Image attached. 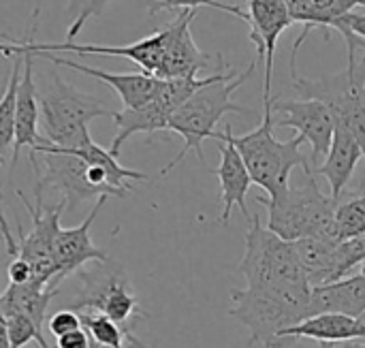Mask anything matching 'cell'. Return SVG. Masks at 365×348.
Returning <instances> with one entry per match:
<instances>
[{"label": "cell", "instance_id": "obj_21", "mask_svg": "<svg viewBox=\"0 0 365 348\" xmlns=\"http://www.w3.org/2000/svg\"><path fill=\"white\" fill-rule=\"evenodd\" d=\"M287 344L293 340H317V342H329V344H342L349 340H357V321L346 314H312L304 319L302 323L289 327L280 336Z\"/></svg>", "mask_w": 365, "mask_h": 348}, {"label": "cell", "instance_id": "obj_19", "mask_svg": "<svg viewBox=\"0 0 365 348\" xmlns=\"http://www.w3.org/2000/svg\"><path fill=\"white\" fill-rule=\"evenodd\" d=\"M365 310V276L355 274L342 280L312 287L310 293V317L334 312L357 319Z\"/></svg>", "mask_w": 365, "mask_h": 348}, {"label": "cell", "instance_id": "obj_8", "mask_svg": "<svg viewBox=\"0 0 365 348\" xmlns=\"http://www.w3.org/2000/svg\"><path fill=\"white\" fill-rule=\"evenodd\" d=\"M357 60L349 62V66L342 73L321 77V79H308L293 75V86L304 98H317L323 101L338 124H342L361 145L365 156V103L359 90L357 79Z\"/></svg>", "mask_w": 365, "mask_h": 348}, {"label": "cell", "instance_id": "obj_13", "mask_svg": "<svg viewBox=\"0 0 365 348\" xmlns=\"http://www.w3.org/2000/svg\"><path fill=\"white\" fill-rule=\"evenodd\" d=\"M109 197H101L96 199L92 212L86 216L83 222H79L73 229H60L56 244H53V263H56V278L51 280L49 287L60 289V285L75 276L79 270H83L86 265L94 263V261H109V257L92 242L90 237V229L96 220V216L101 214L103 205L107 203Z\"/></svg>", "mask_w": 365, "mask_h": 348}, {"label": "cell", "instance_id": "obj_26", "mask_svg": "<svg viewBox=\"0 0 365 348\" xmlns=\"http://www.w3.org/2000/svg\"><path fill=\"white\" fill-rule=\"evenodd\" d=\"M336 227L340 242L349 237H357L365 233V193L357 195L344 203H338L336 210Z\"/></svg>", "mask_w": 365, "mask_h": 348}, {"label": "cell", "instance_id": "obj_14", "mask_svg": "<svg viewBox=\"0 0 365 348\" xmlns=\"http://www.w3.org/2000/svg\"><path fill=\"white\" fill-rule=\"evenodd\" d=\"M291 15L284 0H248V26L250 41L257 45V60L265 66V92L263 101L272 98L274 56L280 34L291 26Z\"/></svg>", "mask_w": 365, "mask_h": 348}, {"label": "cell", "instance_id": "obj_15", "mask_svg": "<svg viewBox=\"0 0 365 348\" xmlns=\"http://www.w3.org/2000/svg\"><path fill=\"white\" fill-rule=\"evenodd\" d=\"M197 11L186 9L167 26V49L163 64L156 73L158 79H182V77H199V71L205 68L212 56L203 53L190 32V24Z\"/></svg>", "mask_w": 365, "mask_h": 348}, {"label": "cell", "instance_id": "obj_32", "mask_svg": "<svg viewBox=\"0 0 365 348\" xmlns=\"http://www.w3.org/2000/svg\"><path fill=\"white\" fill-rule=\"evenodd\" d=\"M9 282L11 285H26V282H32V267L28 261H24L21 257H15L11 263H9Z\"/></svg>", "mask_w": 365, "mask_h": 348}, {"label": "cell", "instance_id": "obj_34", "mask_svg": "<svg viewBox=\"0 0 365 348\" xmlns=\"http://www.w3.org/2000/svg\"><path fill=\"white\" fill-rule=\"evenodd\" d=\"M0 235H2V240H4V244H6V252H9L11 257H17L19 246H17V242H15L13 233H11V227H9V222H6V218H4L2 203H0Z\"/></svg>", "mask_w": 365, "mask_h": 348}, {"label": "cell", "instance_id": "obj_30", "mask_svg": "<svg viewBox=\"0 0 365 348\" xmlns=\"http://www.w3.org/2000/svg\"><path fill=\"white\" fill-rule=\"evenodd\" d=\"M109 2H111V0H83L81 6H79V11H77V15H75V19H73L71 26H68V41H73V39L83 30V26H86L88 19L101 15Z\"/></svg>", "mask_w": 365, "mask_h": 348}, {"label": "cell", "instance_id": "obj_11", "mask_svg": "<svg viewBox=\"0 0 365 348\" xmlns=\"http://www.w3.org/2000/svg\"><path fill=\"white\" fill-rule=\"evenodd\" d=\"M38 24V6L32 9L30 15V28L24 34V43L26 47L32 51V56L38 53H53V51H73L79 56H109V58H126L135 64H139L145 73L156 75L163 58H165V49H167V28L156 30L152 36H145L137 43L130 45H122V47H109V45H75L73 41L66 43H36L34 41V30Z\"/></svg>", "mask_w": 365, "mask_h": 348}, {"label": "cell", "instance_id": "obj_17", "mask_svg": "<svg viewBox=\"0 0 365 348\" xmlns=\"http://www.w3.org/2000/svg\"><path fill=\"white\" fill-rule=\"evenodd\" d=\"M38 56L47 58L51 64L68 66L77 73H83V75H90L94 79L105 81L109 88L115 90L124 109H135V107L150 103L158 90V86H160V79L152 73H107V71H101V68H94V66L68 60V58H58L53 53H38Z\"/></svg>", "mask_w": 365, "mask_h": 348}, {"label": "cell", "instance_id": "obj_16", "mask_svg": "<svg viewBox=\"0 0 365 348\" xmlns=\"http://www.w3.org/2000/svg\"><path fill=\"white\" fill-rule=\"evenodd\" d=\"M218 141H222V145H220V165H218V169H214V173L220 180V203H222L218 220H220V225H229L233 208H240L244 218L250 220L252 214L248 212L246 195L250 190L252 178H250V173L246 169V163H244L242 154L233 145L227 128H225V133L218 135Z\"/></svg>", "mask_w": 365, "mask_h": 348}, {"label": "cell", "instance_id": "obj_43", "mask_svg": "<svg viewBox=\"0 0 365 348\" xmlns=\"http://www.w3.org/2000/svg\"><path fill=\"white\" fill-rule=\"evenodd\" d=\"M357 4H361V6H365V0H357Z\"/></svg>", "mask_w": 365, "mask_h": 348}, {"label": "cell", "instance_id": "obj_29", "mask_svg": "<svg viewBox=\"0 0 365 348\" xmlns=\"http://www.w3.org/2000/svg\"><path fill=\"white\" fill-rule=\"evenodd\" d=\"M79 327H83L81 325V314L77 310H71V308L60 310V312L51 314L45 321V334L56 338V340L71 334V332H75V329H79Z\"/></svg>", "mask_w": 365, "mask_h": 348}, {"label": "cell", "instance_id": "obj_23", "mask_svg": "<svg viewBox=\"0 0 365 348\" xmlns=\"http://www.w3.org/2000/svg\"><path fill=\"white\" fill-rule=\"evenodd\" d=\"M295 252L302 261V267L308 276L310 287H321L336 282L334 276V252L336 244L319 237H302L293 242Z\"/></svg>", "mask_w": 365, "mask_h": 348}, {"label": "cell", "instance_id": "obj_31", "mask_svg": "<svg viewBox=\"0 0 365 348\" xmlns=\"http://www.w3.org/2000/svg\"><path fill=\"white\" fill-rule=\"evenodd\" d=\"M284 2H287L291 21H297V24H302V26H308L317 0H284Z\"/></svg>", "mask_w": 365, "mask_h": 348}, {"label": "cell", "instance_id": "obj_6", "mask_svg": "<svg viewBox=\"0 0 365 348\" xmlns=\"http://www.w3.org/2000/svg\"><path fill=\"white\" fill-rule=\"evenodd\" d=\"M79 291L71 302V310L101 312L133 334L137 321L148 319L139 308V300L120 263L94 261L90 270H79Z\"/></svg>", "mask_w": 365, "mask_h": 348}, {"label": "cell", "instance_id": "obj_42", "mask_svg": "<svg viewBox=\"0 0 365 348\" xmlns=\"http://www.w3.org/2000/svg\"><path fill=\"white\" fill-rule=\"evenodd\" d=\"M321 348H336V344H329V342H321Z\"/></svg>", "mask_w": 365, "mask_h": 348}, {"label": "cell", "instance_id": "obj_37", "mask_svg": "<svg viewBox=\"0 0 365 348\" xmlns=\"http://www.w3.org/2000/svg\"><path fill=\"white\" fill-rule=\"evenodd\" d=\"M355 71H357V79H359V90H361V98H364V103H365V53H364V58H361V60L357 62Z\"/></svg>", "mask_w": 365, "mask_h": 348}, {"label": "cell", "instance_id": "obj_33", "mask_svg": "<svg viewBox=\"0 0 365 348\" xmlns=\"http://www.w3.org/2000/svg\"><path fill=\"white\" fill-rule=\"evenodd\" d=\"M56 348H90V336L83 327L56 340Z\"/></svg>", "mask_w": 365, "mask_h": 348}, {"label": "cell", "instance_id": "obj_7", "mask_svg": "<svg viewBox=\"0 0 365 348\" xmlns=\"http://www.w3.org/2000/svg\"><path fill=\"white\" fill-rule=\"evenodd\" d=\"M229 317L240 321L250 332V344L265 348H284L280 338L284 329L302 323L306 314L287 300L261 289H231Z\"/></svg>", "mask_w": 365, "mask_h": 348}, {"label": "cell", "instance_id": "obj_35", "mask_svg": "<svg viewBox=\"0 0 365 348\" xmlns=\"http://www.w3.org/2000/svg\"><path fill=\"white\" fill-rule=\"evenodd\" d=\"M346 24L351 26V30L365 41V13H349L346 15Z\"/></svg>", "mask_w": 365, "mask_h": 348}, {"label": "cell", "instance_id": "obj_18", "mask_svg": "<svg viewBox=\"0 0 365 348\" xmlns=\"http://www.w3.org/2000/svg\"><path fill=\"white\" fill-rule=\"evenodd\" d=\"M336 122V120H334ZM364 158V150L357 143V139L342 126L336 122L334 128V139L329 145V152L325 156V163L317 169H312L314 175H323L329 182L331 188V197L336 201H340L342 193L346 190L359 160Z\"/></svg>", "mask_w": 365, "mask_h": 348}, {"label": "cell", "instance_id": "obj_24", "mask_svg": "<svg viewBox=\"0 0 365 348\" xmlns=\"http://www.w3.org/2000/svg\"><path fill=\"white\" fill-rule=\"evenodd\" d=\"M9 58H13L11 75L6 79L4 92L0 96V156H6L13 150L15 139V109H17V88L24 71V53L13 51Z\"/></svg>", "mask_w": 365, "mask_h": 348}, {"label": "cell", "instance_id": "obj_22", "mask_svg": "<svg viewBox=\"0 0 365 348\" xmlns=\"http://www.w3.org/2000/svg\"><path fill=\"white\" fill-rule=\"evenodd\" d=\"M60 289L56 287H41L34 282L26 285H9L6 291L0 295V310L4 317L13 314H24L32 323H36L41 329H45V319H47V308L51 300L58 295Z\"/></svg>", "mask_w": 365, "mask_h": 348}, {"label": "cell", "instance_id": "obj_5", "mask_svg": "<svg viewBox=\"0 0 365 348\" xmlns=\"http://www.w3.org/2000/svg\"><path fill=\"white\" fill-rule=\"evenodd\" d=\"M263 122L242 137L233 135L231 124L225 128L229 130V137L237 152L242 154L246 169L252 178V184L261 186L267 197H276L280 190L289 186L291 171L295 167L304 169V173H312V165L308 156L302 152L304 137L297 135L289 141H278L274 135V116H272V98L263 101Z\"/></svg>", "mask_w": 365, "mask_h": 348}, {"label": "cell", "instance_id": "obj_3", "mask_svg": "<svg viewBox=\"0 0 365 348\" xmlns=\"http://www.w3.org/2000/svg\"><path fill=\"white\" fill-rule=\"evenodd\" d=\"M269 210L267 229L287 242H297L302 237H319L338 244L336 210L338 203L331 195H325L314 173H306V182L280 190L276 197H257Z\"/></svg>", "mask_w": 365, "mask_h": 348}, {"label": "cell", "instance_id": "obj_12", "mask_svg": "<svg viewBox=\"0 0 365 348\" xmlns=\"http://www.w3.org/2000/svg\"><path fill=\"white\" fill-rule=\"evenodd\" d=\"M272 116H274V128H295L312 145L314 163L327 156L334 139L336 122L331 109L323 101L272 98Z\"/></svg>", "mask_w": 365, "mask_h": 348}, {"label": "cell", "instance_id": "obj_44", "mask_svg": "<svg viewBox=\"0 0 365 348\" xmlns=\"http://www.w3.org/2000/svg\"><path fill=\"white\" fill-rule=\"evenodd\" d=\"M361 267H364V270H361V274H364V276H365V263H364V265H361Z\"/></svg>", "mask_w": 365, "mask_h": 348}, {"label": "cell", "instance_id": "obj_2", "mask_svg": "<svg viewBox=\"0 0 365 348\" xmlns=\"http://www.w3.org/2000/svg\"><path fill=\"white\" fill-rule=\"evenodd\" d=\"M257 60L250 62V66L237 75L235 68H229L227 64L216 71V77L205 83L203 88H199L184 105H180L171 118H169V130L178 133L184 139V145L180 150V154L160 169V175H167L169 171H173L192 150L199 156V160H205L203 156V141L205 139H218V130L216 124L222 120V116L227 113H255L252 109L237 105L233 101V92L250 79V75L255 73Z\"/></svg>", "mask_w": 365, "mask_h": 348}, {"label": "cell", "instance_id": "obj_38", "mask_svg": "<svg viewBox=\"0 0 365 348\" xmlns=\"http://www.w3.org/2000/svg\"><path fill=\"white\" fill-rule=\"evenodd\" d=\"M357 321V340L365 344V310L355 319Z\"/></svg>", "mask_w": 365, "mask_h": 348}, {"label": "cell", "instance_id": "obj_27", "mask_svg": "<svg viewBox=\"0 0 365 348\" xmlns=\"http://www.w3.org/2000/svg\"><path fill=\"white\" fill-rule=\"evenodd\" d=\"M365 263V233L357 237H349L336 244L334 252V276L342 280L351 276V272Z\"/></svg>", "mask_w": 365, "mask_h": 348}, {"label": "cell", "instance_id": "obj_20", "mask_svg": "<svg viewBox=\"0 0 365 348\" xmlns=\"http://www.w3.org/2000/svg\"><path fill=\"white\" fill-rule=\"evenodd\" d=\"M111 118L118 126V135L113 137L109 152L118 158L122 145L137 133H160L169 130V118L171 113L156 101L152 98L150 103L135 107V109H122V111H111Z\"/></svg>", "mask_w": 365, "mask_h": 348}, {"label": "cell", "instance_id": "obj_36", "mask_svg": "<svg viewBox=\"0 0 365 348\" xmlns=\"http://www.w3.org/2000/svg\"><path fill=\"white\" fill-rule=\"evenodd\" d=\"M0 257H2V250H0ZM0 348H13L11 347V340H9V327H6V319L0 310Z\"/></svg>", "mask_w": 365, "mask_h": 348}, {"label": "cell", "instance_id": "obj_25", "mask_svg": "<svg viewBox=\"0 0 365 348\" xmlns=\"http://www.w3.org/2000/svg\"><path fill=\"white\" fill-rule=\"evenodd\" d=\"M81 314V325L88 332V336L105 348H126V338L130 332H126L122 325L111 321L109 317L101 312H79Z\"/></svg>", "mask_w": 365, "mask_h": 348}, {"label": "cell", "instance_id": "obj_10", "mask_svg": "<svg viewBox=\"0 0 365 348\" xmlns=\"http://www.w3.org/2000/svg\"><path fill=\"white\" fill-rule=\"evenodd\" d=\"M36 156L43 158L45 173L36 178L34 190H45L53 188L60 190L62 201L66 203V210L73 212L77 210L79 203H86L90 199H101L107 197L101 188H96L90 178H88V163L77 156L71 150L56 148L47 141H43L36 148Z\"/></svg>", "mask_w": 365, "mask_h": 348}, {"label": "cell", "instance_id": "obj_4", "mask_svg": "<svg viewBox=\"0 0 365 348\" xmlns=\"http://www.w3.org/2000/svg\"><path fill=\"white\" fill-rule=\"evenodd\" d=\"M36 98L43 137L47 143L62 150H79L92 143L88 124L98 116H111L96 96L64 81L56 68L36 86Z\"/></svg>", "mask_w": 365, "mask_h": 348}, {"label": "cell", "instance_id": "obj_9", "mask_svg": "<svg viewBox=\"0 0 365 348\" xmlns=\"http://www.w3.org/2000/svg\"><path fill=\"white\" fill-rule=\"evenodd\" d=\"M17 195H19V199H21V203L28 210L30 220H32V229L26 235L21 231L19 220L15 218L17 237H19V242H17V246H19L17 257H21L24 261L30 263V267H32V282L41 285V287H47L56 278L53 244H56V237H58V233L62 229L60 227V216L66 210V203L60 201V203L47 208L43 203V193L41 190H34V205L30 203V199L21 190H17Z\"/></svg>", "mask_w": 365, "mask_h": 348}, {"label": "cell", "instance_id": "obj_1", "mask_svg": "<svg viewBox=\"0 0 365 348\" xmlns=\"http://www.w3.org/2000/svg\"><path fill=\"white\" fill-rule=\"evenodd\" d=\"M240 274L246 278V287L274 293L299 308L306 319L310 317L312 287L293 242L272 233L267 227H263L259 216L250 218Z\"/></svg>", "mask_w": 365, "mask_h": 348}, {"label": "cell", "instance_id": "obj_39", "mask_svg": "<svg viewBox=\"0 0 365 348\" xmlns=\"http://www.w3.org/2000/svg\"><path fill=\"white\" fill-rule=\"evenodd\" d=\"M81 2H83V0H71V2H68V6H66V15H71V17L75 19V15H77V11H79Z\"/></svg>", "mask_w": 365, "mask_h": 348}, {"label": "cell", "instance_id": "obj_28", "mask_svg": "<svg viewBox=\"0 0 365 348\" xmlns=\"http://www.w3.org/2000/svg\"><path fill=\"white\" fill-rule=\"evenodd\" d=\"M148 2V13L156 15L158 11H186V9H195L199 11L201 6H210V9H218L225 13H231L240 19H244L248 24V11H244L242 6L235 4H225L218 0H145Z\"/></svg>", "mask_w": 365, "mask_h": 348}, {"label": "cell", "instance_id": "obj_40", "mask_svg": "<svg viewBox=\"0 0 365 348\" xmlns=\"http://www.w3.org/2000/svg\"><path fill=\"white\" fill-rule=\"evenodd\" d=\"M126 340H128V344H130L133 348H150V347H145V344H143L137 336H133V334H128V338H126Z\"/></svg>", "mask_w": 365, "mask_h": 348}, {"label": "cell", "instance_id": "obj_41", "mask_svg": "<svg viewBox=\"0 0 365 348\" xmlns=\"http://www.w3.org/2000/svg\"><path fill=\"white\" fill-rule=\"evenodd\" d=\"M336 348H365L359 340H349V342H342V344H336Z\"/></svg>", "mask_w": 365, "mask_h": 348}]
</instances>
